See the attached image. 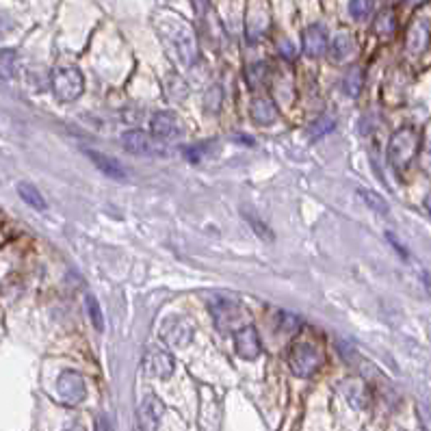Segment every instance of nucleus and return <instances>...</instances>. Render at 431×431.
<instances>
[{
	"mask_svg": "<svg viewBox=\"0 0 431 431\" xmlns=\"http://www.w3.org/2000/svg\"><path fill=\"white\" fill-rule=\"evenodd\" d=\"M420 147V133L412 126L399 128L388 143V160L397 172H405Z\"/></svg>",
	"mask_w": 431,
	"mask_h": 431,
	"instance_id": "f257e3e1",
	"label": "nucleus"
},
{
	"mask_svg": "<svg viewBox=\"0 0 431 431\" xmlns=\"http://www.w3.org/2000/svg\"><path fill=\"white\" fill-rule=\"evenodd\" d=\"M52 91L61 102H74L85 91V76L78 68L66 66L52 72Z\"/></svg>",
	"mask_w": 431,
	"mask_h": 431,
	"instance_id": "f03ea898",
	"label": "nucleus"
},
{
	"mask_svg": "<svg viewBox=\"0 0 431 431\" xmlns=\"http://www.w3.org/2000/svg\"><path fill=\"white\" fill-rule=\"evenodd\" d=\"M321 362H323V355H321V351L314 345H310V343H295L291 347L289 364H291V370L297 377H312L318 370Z\"/></svg>",
	"mask_w": 431,
	"mask_h": 431,
	"instance_id": "7ed1b4c3",
	"label": "nucleus"
},
{
	"mask_svg": "<svg viewBox=\"0 0 431 431\" xmlns=\"http://www.w3.org/2000/svg\"><path fill=\"white\" fill-rule=\"evenodd\" d=\"M57 390L59 397L68 403V405H78L85 397H87V386L85 380L76 373V370H63L57 380Z\"/></svg>",
	"mask_w": 431,
	"mask_h": 431,
	"instance_id": "20e7f679",
	"label": "nucleus"
},
{
	"mask_svg": "<svg viewBox=\"0 0 431 431\" xmlns=\"http://www.w3.org/2000/svg\"><path fill=\"white\" fill-rule=\"evenodd\" d=\"M170 35H172V41L178 50L180 59L191 66L197 57V43H195V37H193V31L185 24V22H174L172 28H170Z\"/></svg>",
	"mask_w": 431,
	"mask_h": 431,
	"instance_id": "39448f33",
	"label": "nucleus"
},
{
	"mask_svg": "<svg viewBox=\"0 0 431 431\" xmlns=\"http://www.w3.org/2000/svg\"><path fill=\"white\" fill-rule=\"evenodd\" d=\"M234 347L243 360H256L262 353V345H260V336H258L256 328L254 326H241L234 332Z\"/></svg>",
	"mask_w": 431,
	"mask_h": 431,
	"instance_id": "423d86ee",
	"label": "nucleus"
},
{
	"mask_svg": "<svg viewBox=\"0 0 431 431\" xmlns=\"http://www.w3.org/2000/svg\"><path fill=\"white\" fill-rule=\"evenodd\" d=\"M145 368L152 377H156V380H170L176 368L174 355L165 349H152L145 355Z\"/></svg>",
	"mask_w": 431,
	"mask_h": 431,
	"instance_id": "0eeeda50",
	"label": "nucleus"
},
{
	"mask_svg": "<svg viewBox=\"0 0 431 431\" xmlns=\"http://www.w3.org/2000/svg\"><path fill=\"white\" fill-rule=\"evenodd\" d=\"M152 135L156 141H170V139H178V135L182 133V126L178 122V118L170 111H163V113H156L152 118Z\"/></svg>",
	"mask_w": 431,
	"mask_h": 431,
	"instance_id": "6e6552de",
	"label": "nucleus"
},
{
	"mask_svg": "<svg viewBox=\"0 0 431 431\" xmlns=\"http://www.w3.org/2000/svg\"><path fill=\"white\" fill-rule=\"evenodd\" d=\"M122 145L135 154V156H154L158 152V145L154 141V137H150L143 130H128L122 135Z\"/></svg>",
	"mask_w": 431,
	"mask_h": 431,
	"instance_id": "1a4fd4ad",
	"label": "nucleus"
},
{
	"mask_svg": "<svg viewBox=\"0 0 431 431\" xmlns=\"http://www.w3.org/2000/svg\"><path fill=\"white\" fill-rule=\"evenodd\" d=\"M85 154L89 156V160H91V163H93L104 176H109V178H113V180H124V178H126V167L120 163V160H115L113 156L102 154V152H98V150H85Z\"/></svg>",
	"mask_w": 431,
	"mask_h": 431,
	"instance_id": "9d476101",
	"label": "nucleus"
},
{
	"mask_svg": "<svg viewBox=\"0 0 431 431\" xmlns=\"http://www.w3.org/2000/svg\"><path fill=\"white\" fill-rule=\"evenodd\" d=\"M303 52L310 57V59H316L321 55H326L328 50V35H326V28L318 26V24H312L303 31Z\"/></svg>",
	"mask_w": 431,
	"mask_h": 431,
	"instance_id": "9b49d317",
	"label": "nucleus"
},
{
	"mask_svg": "<svg viewBox=\"0 0 431 431\" xmlns=\"http://www.w3.org/2000/svg\"><path fill=\"white\" fill-rule=\"evenodd\" d=\"M163 412H165V405L160 401L156 395H147L141 403V425L147 429V431H154L163 418Z\"/></svg>",
	"mask_w": 431,
	"mask_h": 431,
	"instance_id": "f8f14e48",
	"label": "nucleus"
},
{
	"mask_svg": "<svg viewBox=\"0 0 431 431\" xmlns=\"http://www.w3.org/2000/svg\"><path fill=\"white\" fill-rule=\"evenodd\" d=\"M405 46L412 55H420L429 48V28L425 22H414L410 28H407V35H405Z\"/></svg>",
	"mask_w": 431,
	"mask_h": 431,
	"instance_id": "ddd939ff",
	"label": "nucleus"
},
{
	"mask_svg": "<svg viewBox=\"0 0 431 431\" xmlns=\"http://www.w3.org/2000/svg\"><path fill=\"white\" fill-rule=\"evenodd\" d=\"M251 120L260 126H269L278 120V109L269 98H258L251 102Z\"/></svg>",
	"mask_w": 431,
	"mask_h": 431,
	"instance_id": "4468645a",
	"label": "nucleus"
},
{
	"mask_svg": "<svg viewBox=\"0 0 431 431\" xmlns=\"http://www.w3.org/2000/svg\"><path fill=\"white\" fill-rule=\"evenodd\" d=\"M353 37L349 35V33H338V35H334V39H332V43H330V55H332V59L334 61H345L351 52H353Z\"/></svg>",
	"mask_w": 431,
	"mask_h": 431,
	"instance_id": "2eb2a0df",
	"label": "nucleus"
},
{
	"mask_svg": "<svg viewBox=\"0 0 431 431\" xmlns=\"http://www.w3.org/2000/svg\"><path fill=\"white\" fill-rule=\"evenodd\" d=\"M224 314H228V321H226V328H232L234 330V326L237 323L243 318V312H241V308H239V303H234V301H228V299H224V301H219L217 306L212 308V316L217 318V316H224ZM224 328V330H226Z\"/></svg>",
	"mask_w": 431,
	"mask_h": 431,
	"instance_id": "dca6fc26",
	"label": "nucleus"
},
{
	"mask_svg": "<svg viewBox=\"0 0 431 431\" xmlns=\"http://www.w3.org/2000/svg\"><path fill=\"white\" fill-rule=\"evenodd\" d=\"M18 193H20V197H22L31 208H35V210H46V208H48L43 195L39 193V189H37L35 185H31V182H20V185H18Z\"/></svg>",
	"mask_w": 431,
	"mask_h": 431,
	"instance_id": "f3484780",
	"label": "nucleus"
},
{
	"mask_svg": "<svg viewBox=\"0 0 431 431\" xmlns=\"http://www.w3.org/2000/svg\"><path fill=\"white\" fill-rule=\"evenodd\" d=\"M362 85H364V70H362L360 66H353V68L345 74V78H343V89H345L347 95L355 98V95H360Z\"/></svg>",
	"mask_w": 431,
	"mask_h": 431,
	"instance_id": "a211bd4d",
	"label": "nucleus"
},
{
	"mask_svg": "<svg viewBox=\"0 0 431 431\" xmlns=\"http://www.w3.org/2000/svg\"><path fill=\"white\" fill-rule=\"evenodd\" d=\"M358 195L364 199V204L370 208V210H375V212H380V214H388V202L380 195V193H375V191H368V189H358Z\"/></svg>",
	"mask_w": 431,
	"mask_h": 431,
	"instance_id": "6ab92c4d",
	"label": "nucleus"
},
{
	"mask_svg": "<svg viewBox=\"0 0 431 431\" xmlns=\"http://www.w3.org/2000/svg\"><path fill=\"white\" fill-rule=\"evenodd\" d=\"M85 306H87V316L91 321V328H95L98 332H102L104 330V314H102V308H100L98 299L93 295H87Z\"/></svg>",
	"mask_w": 431,
	"mask_h": 431,
	"instance_id": "aec40b11",
	"label": "nucleus"
},
{
	"mask_svg": "<svg viewBox=\"0 0 431 431\" xmlns=\"http://www.w3.org/2000/svg\"><path fill=\"white\" fill-rule=\"evenodd\" d=\"M397 28V22H395V14L393 11H382L380 16L375 18V24H373V31L377 35H393Z\"/></svg>",
	"mask_w": 431,
	"mask_h": 431,
	"instance_id": "412c9836",
	"label": "nucleus"
},
{
	"mask_svg": "<svg viewBox=\"0 0 431 431\" xmlns=\"http://www.w3.org/2000/svg\"><path fill=\"white\" fill-rule=\"evenodd\" d=\"M245 214V219H247V224L251 226V230L260 237V239H266V241H274V232L271 230H269V226L260 219V217H256V214L254 212H243Z\"/></svg>",
	"mask_w": 431,
	"mask_h": 431,
	"instance_id": "4be33fe9",
	"label": "nucleus"
},
{
	"mask_svg": "<svg viewBox=\"0 0 431 431\" xmlns=\"http://www.w3.org/2000/svg\"><path fill=\"white\" fill-rule=\"evenodd\" d=\"M301 326V318L291 314V312H278V328L284 332V334H293L297 332Z\"/></svg>",
	"mask_w": 431,
	"mask_h": 431,
	"instance_id": "5701e85b",
	"label": "nucleus"
},
{
	"mask_svg": "<svg viewBox=\"0 0 431 431\" xmlns=\"http://www.w3.org/2000/svg\"><path fill=\"white\" fill-rule=\"evenodd\" d=\"M334 126H336V122H334L332 118H318V120L308 128V135L314 137V139H318V137H323V135H328L330 130H334Z\"/></svg>",
	"mask_w": 431,
	"mask_h": 431,
	"instance_id": "b1692460",
	"label": "nucleus"
},
{
	"mask_svg": "<svg viewBox=\"0 0 431 431\" xmlns=\"http://www.w3.org/2000/svg\"><path fill=\"white\" fill-rule=\"evenodd\" d=\"M16 68V55L11 50H0V76L9 78Z\"/></svg>",
	"mask_w": 431,
	"mask_h": 431,
	"instance_id": "393cba45",
	"label": "nucleus"
},
{
	"mask_svg": "<svg viewBox=\"0 0 431 431\" xmlns=\"http://www.w3.org/2000/svg\"><path fill=\"white\" fill-rule=\"evenodd\" d=\"M349 11L355 20H366L373 11V3H368V0H353L349 5Z\"/></svg>",
	"mask_w": 431,
	"mask_h": 431,
	"instance_id": "a878e982",
	"label": "nucleus"
},
{
	"mask_svg": "<svg viewBox=\"0 0 431 431\" xmlns=\"http://www.w3.org/2000/svg\"><path fill=\"white\" fill-rule=\"evenodd\" d=\"M264 74H266V66H264V63H256V66L247 68V72H245L247 83H249L251 87H258V85L264 81Z\"/></svg>",
	"mask_w": 431,
	"mask_h": 431,
	"instance_id": "bb28decb",
	"label": "nucleus"
},
{
	"mask_svg": "<svg viewBox=\"0 0 431 431\" xmlns=\"http://www.w3.org/2000/svg\"><path fill=\"white\" fill-rule=\"evenodd\" d=\"M386 239H388V243H390V245H393V247H395V249L399 251V256L407 258V249H405V247H403V245L399 243V239H397V237H395L393 232H386Z\"/></svg>",
	"mask_w": 431,
	"mask_h": 431,
	"instance_id": "cd10ccee",
	"label": "nucleus"
},
{
	"mask_svg": "<svg viewBox=\"0 0 431 431\" xmlns=\"http://www.w3.org/2000/svg\"><path fill=\"white\" fill-rule=\"evenodd\" d=\"M418 414H420V420H422L425 429L431 431V410L425 407V405H418Z\"/></svg>",
	"mask_w": 431,
	"mask_h": 431,
	"instance_id": "c85d7f7f",
	"label": "nucleus"
},
{
	"mask_svg": "<svg viewBox=\"0 0 431 431\" xmlns=\"http://www.w3.org/2000/svg\"><path fill=\"white\" fill-rule=\"evenodd\" d=\"M95 431H111V429H109V425H106V420H104L102 416H100V418H98V422H95Z\"/></svg>",
	"mask_w": 431,
	"mask_h": 431,
	"instance_id": "c756f323",
	"label": "nucleus"
},
{
	"mask_svg": "<svg viewBox=\"0 0 431 431\" xmlns=\"http://www.w3.org/2000/svg\"><path fill=\"white\" fill-rule=\"evenodd\" d=\"M425 206H427V210H429V214H431V193L425 197Z\"/></svg>",
	"mask_w": 431,
	"mask_h": 431,
	"instance_id": "7c9ffc66",
	"label": "nucleus"
}]
</instances>
